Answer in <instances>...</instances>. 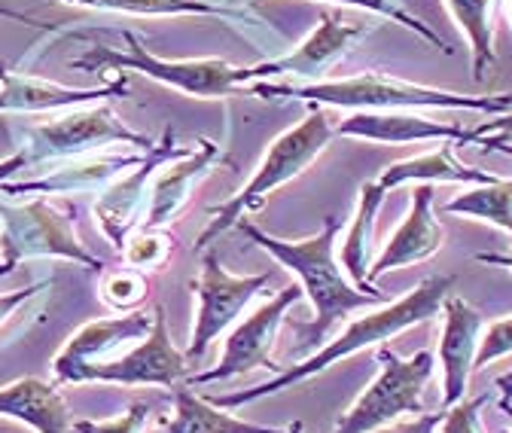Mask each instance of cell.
<instances>
[{
	"mask_svg": "<svg viewBox=\"0 0 512 433\" xmlns=\"http://www.w3.org/2000/svg\"><path fill=\"white\" fill-rule=\"evenodd\" d=\"M452 287H455V278L452 275H430L415 290H409L406 296H400L397 302H384L378 312L354 321L327 348H320L311 357H305V360L281 369V373L272 382L247 388V391H238V394L214 397L211 403L220 406V409H238V406L256 403V400H263V397L281 394L287 388H296V385L314 379L317 373H324V369H330L333 363H339V360H345V357H351L357 351L378 348V345H384L388 339H394L397 333H403L409 327H418V324L436 318L442 312V302L452 296Z\"/></svg>",
	"mask_w": 512,
	"mask_h": 433,
	"instance_id": "obj_1",
	"label": "cell"
},
{
	"mask_svg": "<svg viewBox=\"0 0 512 433\" xmlns=\"http://www.w3.org/2000/svg\"><path fill=\"white\" fill-rule=\"evenodd\" d=\"M235 226L241 229V235L247 241H253L256 247H263V251L272 254L284 269L299 275V281H302L299 287L311 299L317 318L311 324H305V327H296V330L305 333L311 342H320L342 318L357 312V308L391 302L384 293L357 290L342 275V266L336 263V238H339V220L336 217H327L324 229H320L317 235L299 238V241L275 238V235L263 232L256 223H250L247 217L238 220Z\"/></svg>",
	"mask_w": 512,
	"mask_h": 433,
	"instance_id": "obj_2",
	"label": "cell"
},
{
	"mask_svg": "<svg viewBox=\"0 0 512 433\" xmlns=\"http://www.w3.org/2000/svg\"><path fill=\"white\" fill-rule=\"evenodd\" d=\"M253 95H287L308 101L314 107H348V110H479V113H503L512 107V95H458L442 92L418 83H406L388 74H360L348 80H320V83H253Z\"/></svg>",
	"mask_w": 512,
	"mask_h": 433,
	"instance_id": "obj_3",
	"label": "cell"
},
{
	"mask_svg": "<svg viewBox=\"0 0 512 433\" xmlns=\"http://www.w3.org/2000/svg\"><path fill=\"white\" fill-rule=\"evenodd\" d=\"M314 107V104H311ZM330 138H333V126H330V116L320 110V107H314L299 126H293V129H287L284 135H278L272 144H269V150H266V156H263V162L256 165V171H253V177L244 183V187L232 196V199H226L223 205H217V208H211L208 211V226H205V232L199 235V241H196V247H211L214 244V238H220V232H226V229H232L238 220H244L250 211H260L263 208V202L278 190V187H284V183H290V180H296L320 153H324L327 147H330Z\"/></svg>",
	"mask_w": 512,
	"mask_h": 433,
	"instance_id": "obj_4",
	"label": "cell"
},
{
	"mask_svg": "<svg viewBox=\"0 0 512 433\" xmlns=\"http://www.w3.org/2000/svg\"><path fill=\"white\" fill-rule=\"evenodd\" d=\"M125 49L92 46L89 52L71 58L74 71H135L162 86H171L192 98H226L247 83V68L229 65L223 58H183L168 61L153 55L144 40L132 31H122Z\"/></svg>",
	"mask_w": 512,
	"mask_h": 433,
	"instance_id": "obj_5",
	"label": "cell"
},
{
	"mask_svg": "<svg viewBox=\"0 0 512 433\" xmlns=\"http://www.w3.org/2000/svg\"><path fill=\"white\" fill-rule=\"evenodd\" d=\"M28 260H71L92 272L104 269L80 241L74 220L46 199H31L25 205L0 202V275H10Z\"/></svg>",
	"mask_w": 512,
	"mask_h": 433,
	"instance_id": "obj_6",
	"label": "cell"
},
{
	"mask_svg": "<svg viewBox=\"0 0 512 433\" xmlns=\"http://www.w3.org/2000/svg\"><path fill=\"white\" fill-rule=\"evenodd\" d=\"M378 376L375 382L354 400V406L339 418L333 433H375L388 427L400 415H421V394L433 376V351H415L412 357H400L388 342L378 345Z\"/></svg>",
	"mask_w": 512,
	"mask_h": 433,
	"instance_id": "obj_7",
	"label": "cell"
},
{
	"mask_svg": "<svg viewBox=\"0 0 512 433\" xmlns=\"http://www.w3.org/2000/svg\"><path fill=\"white\" fill-rule=\"evenodd\" d=\"M113 144H125L132 150H150L156 141L132 132L107 101H98V104L71 107L64 116L28 129L25 153L31 162H46V159H74L86 153H101L110 150Z\"/></svg>",
	"mask_w": 512,
	"mask_h": 433,
	"instance_id": "obj_8",
	"label": "cell"
},
{
	"mask_svg": "<svg viewBox=\"0 0 512 433\" xmlns=\"http://www.w3.org/2000/svg\"><path fill=\"white\" fill-rule=\"evenodd\" d=\"M186 153H189V147L177 144V132L165 129L162 141H156L132 171L119 174L113 183H107V187H104V193L95 202V220H98V229L104 232V238L116 247V251H122V244L128 241V235H132L144 223V214H147V205H150L147 199H150V187H153L156 171L165 162L180 159Z\"/></svg>",
	"mask_w": 512,
	"mask_h": 433,
	"instance_id": "obj_9",
	"label": "cell"
},
{
	"mask_svg": "<svg viewBox=\"0 0 512 433\" xmlns=\"http://www.w3.org/2000/svg\"><path fill=\"white\" fill-rule=\"evenodd\" d=\"M269 281H272V275H250V278L229 275L223 269L217 251L205 247L199 281H192V290L199 296V315H196V324H192L186 360L205 357L211 342L235 324V318L244 312V305L263 287H269Z\"/></svg>",
	"mask_w": 512,
	"mask_h": 433,
	"instance_id": "obj_10",
	"label": "cell"
},
{
	"mask_svg": "<svg viewBox=\"0 0 512 433\" xmlns=\"http://www.w3.org/2000/svg\"><path fill=\"white\" fill-rule=\"evenodd\" d=\"M189 373L186 354H180L168 333V315L156 302L153 305V330L141 345L125 351L119 357H110L92 369H86L83 382H101V385H159V388H177L183 385Z\"/></svg>",
	"mask_w": 512,
	"mask_h": 433,
	"instance_id": "obj_11",
	"label": "cell"
},
{
	"mask_svg": "<svg viewBox=\"0 0 512 433\" xmlns=\"http://www.w3.org/2000/svg\"><path fill=\"white\" fill-rule=\"evenodd\" d=\"M302 296H305L302 287H284L278 296H272L266 305L256 308V312L244 324H238L232 336L226 339V351L220 363L208 369V373L192 376L189 385L226 382V379L253 373V369H278V363H272V345H275L278 327L284 324L287 308L296 305Z\"/></svg>",
	"mask_w": 512,
	"mask_h": 433,
	"instance_id": "obj_12",
	"label": "cell"
},
{
	"mask_svg": "<svg viewBox=\"0 0 512 433\" xmlns=\"http://www.w3.org/2000/svg\"><path fill=\"white\" fill-rule=\"evenodd\" d=\"M363 34H366V25L342 19V13L327 10V13H320L317 28L293 52L247 68V83L266 80V77H302L305 83H320L351 52V46Z\"/></svg>",
	"mask_w": 512,
	"mask_h": 433,
	"instance_id": "obj_13",
	"label": "cell"
},
{
	"mask_svg": "<svg viewBox=\"0 0 512 433\" xmlns=\"http://www.w3.org/2000/svg\"><path fill=\"white\" fill-rule=\"evenodd\" d=\"M150 330H153V312L150 315L147 312H122L119 318H101V321L83 324L68 342H64V348L52 360L55 382L80 385L86 369L104 363L107 357H113V351H119L128 342L147 339Z\"/></svg>",
	"mask_w": 512,
	"mask_h": 433,
	"instance_id": "obj_14",
	"label": "cell"
},
{
	"mask_svg": "<svg viewBox=\"0 0 512 433\" xmlns=\"http://www.w3.org/2000/svg\"><path fill=\"white\" fill-rule=\"evenodd\" d=\"M442 336H439V363H442V412L467 397L470 376L476 369L479 342L485 333V318L458 296L442 302Z\"/></svg>",
	"mask_w": 512,
	"mask_h": 433,
	"instance_id": "obj_15",
	"label": "cell"
},
{
	"mask_svg": "<svg viewBox=\"0 0 512 433\" xmlns=\"http://www.w3.org/2000/svg\"><path fill=\"white\" fill-rule=\"evenodd\" d=\"M342 138H360L372 144H421V141H479V129H464L455 122H436L415 110H354L333 129Z\"/></svg>",
	"mask_w": 512,
	"mask_h": 433,
	"instance_id": "obj_16",
	"label": "cell"
},
{
	"mask_svg": "<svg viewBox=\"0 0 512 433\" xmlns=\"http://www.w3.org/2000/svg\"><path fill=\"white\" fill-rule=\"evenodd\" d=\"M217 159H220V147L214 141H208V138H199L196 147H189L186 156L165 162L162 171H156V177H153L144 226L147 229H162L174 217H180L186 211L192 193H196V187L211 174Z\"/></svg>",
	"mask_w": 512,
	"mask_h": 433,
	"instance_id": "obj_17",
	"label": "cell"
},
{
	"mask_svg": "<svg viewBox=\"0 0 512 433\" xmlns=\"http://www.w3.org/2000/svg\"><path fill=\"white\" fill-rule=\"evenodd\" d=\"M442 244H445V229L433 217V187L430 183H421L412 196L409 217L397 226V232L388 238V244L381 247V254L372 260L369 281L375 284V278H381L384 272L430 260L433 254L442 251Z\"/></svg>",
	"mask_w": 512,
	"mask_h": 433,
	"instance_id": "obj_18",
	"label": "cell"
},
{
	"mask_svg": "<svg viewBox=\"0 0 512 433\" xmlns=\"http://www.w3.org/2000/svg\"><path fill=\"white\" fill-rule=\"evenodd\" d=\"M147 156V150H125V153H86V156H74V159H61L55 165L52 174L25 180V183H0V190L7 196H19V193H80V190H95V187H107L119 174H125V168H135L141 159Z\"/></svg>",
	"mask_w": 512,
	"mask_h": 433,
	"instance_id": "obj_19",
	"label": "cell"
},
{
	"mask_svg": "<svg viewBox=\"0 0 512 433\" xmlns=\"http://www.w3.org/2000/svg\"><path fill=\"white\" fill-rule=\"evenodd\" d=\"M128 92V80L119 77L107 86H92V89H74L61 86L52 80L28 77V74H13L0 80V113H43V110H71L83 104H98L107 98H119Z\"/></svg>",
	"mask_w": 512,
	"mask_h": 433,
	"instance_id": "obj_20",
	"label": "cell"
},
{
	"mask_svg": "<svg viewBox=\"0 0 512 433\" xmlns=\"http://www.w3.org/2000/svg\"><path fill=\"white\" fill-rule=\"evenodd\" d=\"M412 180H418V183H470V187H482V183H494L500 177L491 174V171L470 168V165L458 162L455 159V144L442 141V147H436L430 153H421V156L388 165L378 177V183L384 190H397V187L412 183Z\"/></svg>",
	"mask_w": 512,
	"mask_h": 433,
	"instance_id": "obj_21",
	"label": "cell"
},
{
	"mask_svg": "<svg viewBox=\"0 0 512 433\" xmlns=\"http://www.w3.org/2000/svg\"><path fill=\"white\" fill-rule=\"evenodd\" d=\"M0 415L16 418L37 433H71V412L55 385L43 379H19L0 388Z\"/></svg>",
	"mask_w": 512,
	"mask_h": 433,
	"instance_id": "obj_22",
	"label": "cell"
},
{
	"mask_svg": "<svg viewBox=\"0 0 512 433\" xmlns=\"http://www.w3.org/2000/svg\"><path fill=\"white\" fill-rule=\"evenodd\" d=\"M388 190L381 183H363L357 196V211L351 217V226L342 238V266L351 284L363 293H381L369 281V266H372V238H375V214L384 205Z\"/></svg>",
	"mask_w": 512,
	"mask_h": 433,
	"instance_id": "obj_23",
	"label": "cell"
},
{
	"mask_svg": "<svg viewBox=\"0 0 512 433\" xmlns=\"http://www.w3.org/2000/svg\"><path fill=\"white\" fill-rule=\"evenodd\" d=\"M162 433H284V430L235 418L226 409L214 406L211 400L196 397L186 385H177L174 388V415L165 421Z\"/></svg>",
	"mask_w": 512,
	"mask_h": 433,
	"instance_id": "obj_24",
	"label": "cell"
},
{
	"mask_svg": "<svg viewBox=\"0 0 512 433\" xmlns=\"http://www.w3.org/2000/svg\"><path fill=\"white\" fill-rule=\"evenodd\" d=\"M503 0H445V10L452 13L458 28L464 31L473 55V80L482 83L485 74L494 68L497 49H494V34H497V16H500Z\"/></svg>",
	"mask_w": 512,
	"mask_h": 433,
	"instance_id": "obj_25",
	"label": "cell"
},
{
	"mask_svg": "<svg viewBox=\"0 0 512 433\" xmlns=\"http://www.w3.org/2000/svg\"><path fill=\"white\" fill-rule=\"evenodd\" d=\"M61 4L122 16H235L232 7L211 0H61Z\"/></svg>",
	"mask_w": 512,
	"mask_h": 433,
	"instance_id": "obj_26",
	"label": "cell"
},
{
	"mask_svg": "<svg viewBox=\"0 0 512 433\" xmlns=\"http://www.w3.org/2000/svg\"><path fill=\"white\" fill-rule=\"evenodd\" d=\"M445 214H464L473 220H485L509 232L512 238V180H494L473 187L461 196H455L445 205Z\"/></svg>",
	"mask_w": 512,
	"mask_h": 433,
	"instance_id": "obj_27",
	"label": "cell"
},
{
	"mask_svg": "<svg viewBox=\"0 0 512 433\" xmlns=\"http://www.w3.org/2000/svg\"><path fill=\"white\" fill-rule=\"evenodd\" d=\"M174 238L159 229H135L122 244V260L132 269H162L171 257Z\"/></svg>",
	"mask_w": 512,
	"mask_h": 433,
	"instance_id": "obj_28",
	"label": "cell"
},
{
	"mask_svg": "<svg viewBox=\"0 0 512 433\" xmlns=\"http://www.w3.org/2000/svg\"><path fill=\"white\" fill-rule=\"evenodd\" d=\"M150 281L141 269L122 266L110 272L101 284V299L113 308V312H138V305L147 299Z\"/></svg>",
	"mask_w": 512,
	"mask_h": 433,
	"instance_id": "obj_29",
	"label": "cell"
},
{
	"mask_svg": "<svg viewBox=\"0 0 512 433\" xmlns=\"http://www.w3.org/2000/svg\"><path fill=\"white\" fill-rule=\"evenodd\" d=\"M324 4H339V7H354V10H366V13H375L381 19H391L397 25H403L406 31H415L421 40H427L430 46H439L442 52H452V46H448L430 25H424L418 16L406 13L403 7H397L394 0H324Z\"/></svg>",
	"mask_w": 512,
	"mask_h": 433,
	"instance_id": "obj_30",
	"label": "cell"
},
{
	"mask_svg": "<svg viewBox=\"0 0 512 433\" xmlns=\"http://www.w3.org/2000/svg\"><path fill=\"white\" fill-rule=\"evenodd\" d=\"M150 412H153V406L147 400H135L122 415H116L110 421H74L71 430L74 433H144Z\"/></svg>",
	"mask_w": 512,
	"mask_h": 433,
	"instance_id": "obj_31",
	"label": "cell"
},
{
	"mask_svg": "<svg viewBox=\"0 0 512 433\" xmlns=\"http://www.w3.org/2000/svg\"><path fill=\"white\" fill-rule=\"evenodd\" d=\"M506 354H512V318H500L491 327H485L482 342H479V354H476V369H482V366H488Z\"/></svg>",
	"mask_w": 512,
	"mask_h": 433,
	"instance_id": "obj_32",
	"label": "cell"
},
{
	"mask_svg": "<svg viewBox=\"0 0 512 433\" xmlns=\"http://www.w3.org/2000/svg\"><path fill=\"white\" fill-rule=\"evenodd\" d=\"M488 403V397H473V400H461L455 403L452 409H445L442 415V424H439V433H482V424H479V409Z\"/></svg>",
	"mask_w": 512,
	"mask_h": 433,
	"instance_id": "obj_33",
	"label": "cell"
},
{
	"mask_svg": "<svg viewBox=\"0 0 512 433\" xmlns=\"http://www.w3.org/2000/svg\"><path fill=\"white\" fill-rule=\"evenodd\" d=\"M49 287V281H37V284H28V287H22V290H10V293H0V324L4 321H10L19 308L25 305V302H31L37 293H43Z\"/></svg>",
	"mask_w": 512,
	"mask_h": 433,
	"instance_id": "obj_34",
	"label": "cell"
},
{
	"mask_svg": "<svg viewBox=\"0 0 512 433\" xmlns=\"http://www.w3.org/2000/svg\"><path fill=\"white\" fill-rule=\"evenodd\" d=\"M442 409L439 412H427V415H415L412 421H403L397 427H381L375 433H436L439 424H442Z\"/></svg>",
	"mask_w": 512,
	"mask_h": 433,
	"instance_id": "obj_35",
	"label": "cell"
},
{
	"mask_svg": "<svg viewBox=\"0 0 512 433\" xmlns=\"http://www.w3.org/2000/svg\"><path fill=\"white\" fill-rule=\"evenodd\" d=\"M0 19L22 22V25L37 28V31H52V25H49V22H40V19H34V16H28V13H19V10H10V7H0Z\"/></svg>",
	"mask_w": 512,
	"mask_h": 433,
	"instance_id": "obj_36",
	"label": "cell"
},
{
	"mask_svg": "<svg viewBox=\"0 0 512 433\" xmlns=\"http://www.w3.org/2000/svg\"><path fill=\"white\" fill-rule=\"evenodd\" d=\"M25 165H31V159H28V153H16V156H10V159H4L0 162V183H7L16 171H22Z\"/></svg>",
	"mask_w": 512,
	"mask_h": 433,
	"instance_id": "obj_37",
	"label": "cell"
},
{
	"mask_svg": "<svg viewBox=\"0 0 512 433\" xmlns=\"http://www.w3.org/2000/svg\"><path fill=\"white\" fill-rule=\"evenodd\" d=\"M494 388H497V394H500V409H503V412H512V369H509V373H503V376L494 382Z\"/></svg>",
	"mask_w": 512,
	"mask_h": 433,
	"instance_id": "obj_38",
	"label": "cell"
},
{
	"mask_svg": "<svg viewBox=\"0 0 512 433\" xmlns=\"http://www.w3.org/2000/svg\"><path fill=\"white\" fill-rule=\"evenodd\" d=\"M479 263H488V266H503L512 272V254H479L476 257Z\"/></svg>",
	"mask_w": 512,
	"mask_h": 433,
	"instance_id": "obj_39",
	"label": "cell"
},
{
	"mask_svg": "<svg viewBox=\"0 0 512 433\" xmlns=\"http://www.w3.org/2000/svg\"><path fill=\"white\" fill-rule=\"evenodd\" d=\"M494 129H509V132H512V113H509L506 119H491V122H485V126H479V135H488V132H494Z\"/></svg>",
	"mask_w": 512,
	"mask_h": 433,
	"instance_id": "obj_40",
	"label": "cell"
},
{
	"mask_svg": "<svg viewBox=\"0 0 512 433\" xmlns=\"http://www.w3.org/2000/svg\"><path fill=\"white\" fill-rule=\"evenodd\" d=\"M284 433H305V424H302V421H293Z\"/></svg>",
	"mask_w": 512,
	"mask_h": 433,
	"instance_id": "obj_41",
	"label": "cell"
},
{
	"mask_svg": "<svg viewBox=\"0 0 512 433\" xmlns=\"http://www.w3.org/2000/svg\"><path fill=\"white\" fill-rule=\"evenodd\" d=\"M7 71H10V68H7V61H0V80L7 77Z\"/></svg>",
	"mask_w": 512,
	"mask_h": 433,
	"instance_id": "obj_42",
	"label": "cell"
},
{
	"mask_svg": "<svg viewBox=\"0 0 512 433\" xmlns=\"http://www.w3.org/2000/svg\"><path fill=\"white\" fill-rule=\"evenodd\" d=\"M509 13H512V0H509Z\"/></svg>",
	"mask_w": 512,
	"mask_h": 433,
	"instance_id": "obj_43",
	"label": "cell"
},
{
	"mask_svg": "<svg viewBox=\"0 0 512 433\" xmlns=\"http://www.w3.org/2000/svg\"><path fill=\"white\" fill-rule=\"evenodd\" d=\"M509 433H512V430H509Z\"/></svg>",
	"mask_w": 512,
	"mask_h": 433,
	"instance_id": "obj_44",
	"label": "cell"
},
{
	"mask_svg": "<svg viewBox=\"0 0 512 433\" xmlns=\"http://www.w3.org/2000/svg\"><path fill=\"white\" fill-rule=\"evenodd\" d=\"M509 135H512V132H509Z\"/></svg>",
	"mask_w": 512,
	"mask_h": 433,
	"instance_id": "obj_45",
	"label": "cell"
}]
</instances>
